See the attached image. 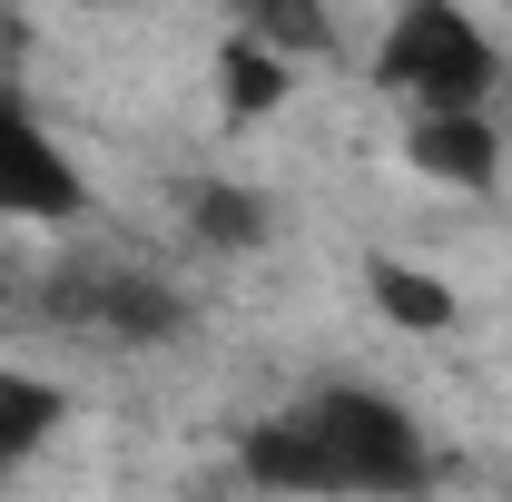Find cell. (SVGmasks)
<instances>
[{"instance_id": "1", "label": "cell", "mask_w": 512, "mask_h": 502, "mask_svg": "<svg viewBox=\"0 0 512 502\" xmlns=\"http://www.w3.org/2000/svg\"><path fill=\"white\" fill-rule=\"evenodd\" d=\"M237 473L256 493H355V502H414L434 483L424 424L375 384H316L296 414H266L237 434Z\"/></svg>"}, {"instance_id": "2", "label": "cell", "mask_w": 512, "mask_h": 502, "mask_svg": "<svg viewBox=\"0 0 512 502\" xmlns=\"http://www.w3.org/2000/svg\"><path fill=\"white\" fill-rule=\"evenodd\" d=\"M503 69L512 60H493V40L453 0H404L375 40V89L394 109H483Z\"/></svg>"}, {"instance_id": "3", "label": "cell", "mask_w": 512, "mask_h": 502, "mask_svg": "<svg viewBox=\"0 0 512 502\" xmlns=\"http://www.w3.org/2000/svg\"><path fill=\"white\" fill-rule=\"evenodd\" d=\"M0 217H40V227L89 217V178L69 168V148L20 89H0Z\"/></svg>"}, {"instance_id": "4", "label": "cell", "mask_w": 512, "mask_h": 502, "mask_svg": "<svg viewBox=\"0 0 512 502\" xmlns=\"http://www.w3.org/2000/svg\"><path fill=\"white\" fill-rule=\"evenodd\" d=\"M60 315H69V325H89V335H119V345H158V335H178V325H188V306H178L158 276H138V266L60 276Z\"/></svg>"}, {"instance_id": "5", "label": "cell", "mask_w": 512, "mask_h": 502, "mask_svg": "<svg viewBox=\"0 0 512 502\" xmlns=\"http://www.w3.org/2000/svg\"><path fill=\"white\" fill-rule=\"evenodd\" d=\"M404 168L434 178V188H493L503 138L483 109H404Z\"/></svg>"}, {"instance_id": "6", "label": "cell", "mask_w": 512, "mask_h": 502, "mask_svg": "<svg viewBox=\"0 0 512 502\" xmlns=\"http://www.w3.org/2000/svg\"><path fill=\"white\" fill-rule=\"evenodd\" d=\"M286 89H296L286 50H266L256 30H227V40H217V109H227V128L276 119V109H286Z\"/></svg>"}, {"instance_id": "7", "label": "cell", "mask_w": 512, "mask_h": 502, "mask_svg": "<svg viewBox=\"0 0 512 502\" xmlns=\"http://www.w3.org/2000/svg\"><path fill=\"white\" fill-rule=\"evenodd\" d=\"M188 237L197 247H217V256H247L276 237V197L266 188H237V178H188Z\"/></svg>"}, {"instance_id": "8", "label": "cell", "mask_w": 512, "mask_h": 502, "mask_svg": "<svg viewBox=\"0 0 512 502\" xmlns=\"http://www.w3.org/2000/svg\"><path fill=\"white\" fill-rule=\"evenodd\" d=\"M365 296H375L384 325H404V335H444L463 296H453L434 266H414V256H365Z\"/></svg>"}, {"instance_id": "9", "label": "cell", "mask_w": 512, "mask_h": 502, "mask_svg": "<svg viewBox=\"0 0 512 502\" xmlns=\"http://www.w3.org/2000/svg\"><path fill=\"white\" fill-rule=\"evenodd\" d=\"M60 424H69V394H60V384L0 365V453H10V463H20V453H40Z\"/></svg>"}, {"instance_id": "10", "label": "cell", "mask_w": 512, "mask_h": 502, "mask_svg": "<svg viewBox=\"0 0 512 502\" xmlns=\"http://www.w3.org/2000/svg\"><path fill=\"white\" fill-rule=\"evenodd\" d=\"M237 30L296 60V50H325V0H237Z\"/></svg>"}, {"instance_id": "11", "label": "cell", "mask_w": 512, "mask_h": 502, "mask_svg": "<svg viewBox=\"0 0 512 502\" xmlns=\"http://www.w3.org/2000/svg\"><path fill=\"white\" fill-rule=\"evenodd\" d=\"M79 10H99V0H79Z\"/></svg>"}, {"instance_id": "12", "label": "cell", "mask_w": 512, "mask_h": 502, "mask_svg": "<svg viewBox=\"0 0 512 502\" xmlns=\"http://www.w3.org/2000/svg\"><path fill=\"white\" fill-rule=\"evenodd\" d=\"M0 473H10V453H0Z\"/></svg>"}]
</instances>
